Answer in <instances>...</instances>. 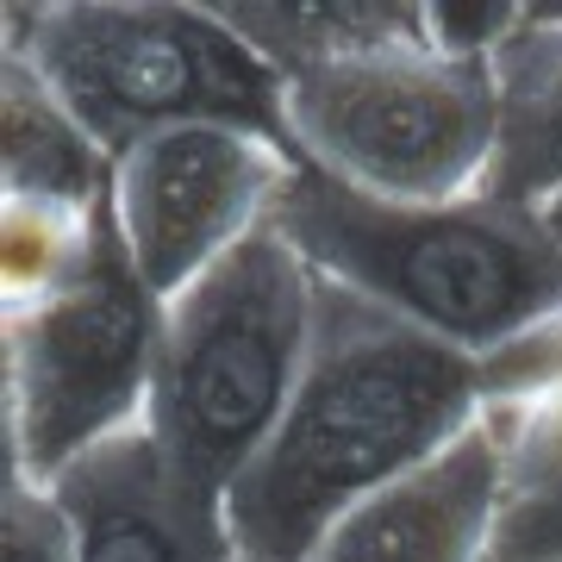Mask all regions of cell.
Wrapping results in <instances>:
<instances>
[{"instance_id":"cell-1","label":"cell","mask_w":562,"mask_h":562,"mask_svg":"<svg viewBox=\"0 0 562 562\" xmlns=\"http://www.w3.org/2000/svg\"><path fill=\"white\" fill-rule=\"evenodd\" d=\"M319 276V269H313ZM494 406L487 362L319 276L294 401L225 494L238 557L306 562L313 543Z\"/></svg>"},{"instance_id":"cell-2","label":"cell","mask_w":562,"mask_h":562,"mask_svg":"<svg viewBox=\"0 0 562 562\" xmlns=\"http://www.w3.org/2000/svg\"><path fill=\"white\" fill-rule=\"evenodd\" d=\"M276 225L325 281L482 362L562 313V238L543 206L494 194L375 201L301 162Z\"/></svg>"},{"instance_id":"cell-3","label":"cell","mask_w":562,"mask_h":562,"mask_svg":"<svg viewBox=\"0 0 562 562\" xmlns=\"http://www.w3.org/2000/svg\"><path fill=\"white\" fill-rule=\"evenodd\" d=\"M0 57L25 63L106 157L176 125H244L288 144V81L220 20V7L13 0L0 13Z\"/></svg>"},{"instance_id":"cell-4","label":"cell","mask_w":562,"mask_h":562,"mask_svg":"<svg viewBox=\"0 0 562 562\" xmlns=\"http://www.w3.org/2000/svg\"><path fill=\"white\" fill-rule=\"evenodd\" d=\"M319 276L276 220L162 301L150 431L206 494H232L281 425L313 344Z\"/></svg>"},{"instance_id":"cell-5","label":"cell","mask_w":562,"mask_h":562,"mask_svg":"<svg viewBox=\"0 0 562 562\" xmlns=\"http://www.w3.org/2000/svg\"><path fill=\"white\" fill-rule=\"evenodd\" d=\"M0 438L7 462L57 482L94 443L150 419V382L162 350V301L125 257L120 220L106 213L88 276L38 306L0 313Z\"/></svg>"},{"instance_id":"cell-6","label":"cell","mask_w":562,"mask_h":562,"mask_svg":"<svg viewBox=\"0 0 562 562\" xmlns=\"http://www.w3.org/2000/svg\"><path fill=\"white\" fill-rule=\"evenodd\" d=\"M281 113L306 169L375 201L482 194L501 132L494 57H462L443 44L288 76Z\"/></svg>"},{"instance_id":"cell-7","label":"cell","mask_w":562,"mask_h":562,"mask_svg":"<svg viewBox=\"0 0 562 562\" xmlns=\"http://www.w3.org/2000/svg\"><path fill=\"white\" fill-rule=\"evenodd\" d=\"M301 157L244 125H176L113 157V220L157 301H176L225 250L276 220Z\"/></svg>"},{"instance_id":"cell-8","label":"cell","mask_w":562,"mask_h":562,"mask_svg":"<svg viewBox=\"0 0 562 562\" xmlns=\"http://www.w3.org/2000/svg\"><path fill=\"white\" fill-rule=\"evenodd\" d=\"M506 519V438L482 413L457 443L375 487L344 513L306 562H494Z\"/></svg>"},{"instance_id":"cell-9","label":"cell","mask_w":562,"mask_h":562,"mask_svg":"<svg viewBox=\"0 0 562 562\" xmlns=\"http://www.w3.org/2000/svg\"><path fill=\"white\" fill-rule=\"evenodd\" d=\"M81 562H232L225 501L181 475L150 419L94 443L57 475Z\"/></svg>"},{"instance_id":"cell-10","label":"cell","mask_w":562,"mask_h":562,"mask_svg":"<svg viewBox=\"0 0 562 562\" xmlns=\"http://www.w3.org/2000/svg\"><path fill=\"white\" fill-rule=\"evenodd\" d=\"M494 94L501 132L482 194L550 206L562 194V0L519 7L513 38L494 50Z\"/></svg>"},{"instance_id":"cell-11","label":"cell","mask_w":562,"mask_h":562,"mask_svg":"<svg viewBox=\"0 0 562 562\" xmlns=\"http://www.w3.org/2000/svg\"><path fill=\"white\" fill-rule=\"evenodd\" d=\"M220 20L281 81L438 44L431 0H220Z\"/></svg>"},{"instance_id":"cell-12","label":"cell","mask_w":562,"mask_h":562,"mask_svg":"<svg viewBox=\"0 0 562 562\" xmlns=\"http://www.w3.org/2000/svg\"><path fill=\"white\" fill-rule=\"evenodd\" d=\"M113 201V157L25 63L0 57V206L101 213Z\"/></svg>"},{"instance_id":"cell-13","label":"cell","mask_w":562,"mask_h":562,"mask_svg":"<svg viewBox=\"0 0 562 562\" xmlns=\"http://www.w3.org/2000/svg\"><path fill=\"white\" fill-rule=\"evenodd\" d=\"M494 419L506 438V513L562 501V313L487 357Z\"/></svg>"},{"instance_id":"cell-14","label":"cell","mask_w":562,"mask_h":562,"mask_svg":"<svg viewBox=\"0 0 562 562\" xmlns=\"http://www.w3.org/2000/svg\"><path fill=\"white\" fill-rule=\"evenodd\" d=\"M0 562H81L76 519L57 482H44L20 462L0 469Z\"/></svg>"},{"instance_id":"cell-15","label":"cell","mask_w":562,"mask_h":562,"mask_svg":"<svg viewBox=\"0 0 562 562\" xmlns=\"http://www.w3.org/2000/svg\"><path fill=\"white\" fill-rule=\"evenodd\" d=\"M494 562H562V501L519 506L501 519Z\"/></svg>"},{"instance_id":"cell-16","label":"cell","mask_w":562,"mask_h":562,"mask_svg":"<svg viewBox=\"0 0 562 562\" xmlns=\"http://www.w3.org/2000/svg\"><path fill=\"white\" fill-rule=\"evenodd\" d=\"M543 220H550V232H557V238H562V194H557V201H550V206H543Z\"/></svg>"},{"instance_id":"cell-17","label":"cell","mask_w":562,"mask_h":562,"mask_svg":"<svg viewBox=\"0 0 562 562\" xmlns=\"http://www.w3.org/2000/svg\"><path fill=\"white\" fill-rule=\"evenodd\" d=\"M232 562H250V557H232Z\"/></svg>"}]
</instances>
